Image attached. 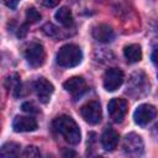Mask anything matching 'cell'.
<instances>
[{
  "mask_svg": "<svg viewBox=\"0 0 158 158\" xmlns=\"http://www.w3.org/2000/svg\"><path fill=\"white\" fill-rule=\"evenodd\" d=\"M26 20H27L26 23H36L37 21L41 20V14H40L36 9L28 7V9L26 10Z\"/></svg>",
  "mask_w": 158,
  "mask_h": 158,
  "instance_id": "19",
  "label": "cell"
},
{
  "mask_svg": "<svg viewBox=\"0 0 158 158\" xmlns=\"http://www.w3.org/2000/svg\"><path fill=\"white\" fill-rule=\"evenodd\" d=\"M23 56H25L27 63L31 67H33V68L41 67L44 63V59H46L44 48L38 42H31V43H28L26 46V48H25Z\"/></svg>",
  "mask_w": 158,
  "mask_h": 158,
  "instance_id": "3",
  "label": "cell"
},
{
  "mask_svg": "<svg viewBox=\"0 0 158 158\" xmlns=\"http://www.w3.org/2000/svg\"><path fill=\"white\" fill-rule=\"evenodd\" d=\"M80 115L85 120V122L90 125H96L101 120V106L99 101H89L80 109Z\"/></svg>",
  "mask_w": 158,
  "mask_h": 158,
  "instance_id": "6",
  "label": "cell"
},
{
  "mask_svg": "<svg viewBox=\"0 0 158 158\" xmlns=\"http://www.w3.org/2000/svg\"><path fill=\"white\" fill-rule=\"evenodd\" d=\"M37 2L44 7H54L59 2V0H37Z\"/></svg>",
  "mask_w": 158,
  "mask_h": 158,
  "instance_id": "22",
  "label": "cell"
},
{
  "mask_svg": "<svg viewBox=\"0 0 158 158\" xmlns=\"http://www.w3.org/2000/svg\"><path fill=\"white\" fill-rule=\"evenodd\" d=\"M123 56L128 63H137L142 58V51L138 44H128L123 48Z\"/></svg>",
  "mask_w": 158,
  "mask_h": 158,
  "instance_id": "15",
  "label": "cell"
},
{
  "mask_svg": "<svg viewBox=\"0 0 158 158\" xmlns=\"http://www.w3.org/2000/svg\"><path fill=\"white\" fill-rule=\"evenodd\" d=\"M107 111L110 115V118L116 122L120 123L122 122V120L126 116L127 112V102L125 99H120V98H114L109 101L107 105Z\"/></svg>",
  "mask_w": 158,
  "mask_h": 158,
  "instance_id": "7",
  "label": "cell"
},
{
  "mask_svg": "<svg viewBox=\"0 0 158 158\" xmlns=\"http://www.w3.org/2000/svg\"><path fill=\"white\" fill-rule=\"evenodd\" d=\"M63 88L74 98H79L86 91V83L81 77H72L63 83Z\"/></svg>",
  "mask_w": 158,
  "mask_h": 158,
  "instance_id": "10",
  "label": "cell"
},
{
  "mask_svg": "<svg viewBox=\"0 0 158 158\" xmlns=\"http://www.w3.org/2000/svg\"><path fill=\"white\" fill-rule=\"evenodd\" d=\"M15 132H32L37 128V122L31 116H16L12 121Z\"/></svg>",
  "mask_w": 158,
  "mask_h": 158,
  "instance_id": "11",
  "label": "cell"
},
{
  "mask_svg": "<svg viewBox=\"0 0 158 158\" xmlns=\"http://www.w3.org/2000/svg\"><path fill=\"white\" fill-rule=\"evenodd\" d=\"M54 17L64 27H70L73 25V15H72V11L68 7H65V6H63L59 10H57V12L54 14Z\"/></svg>",
  "mask_w": 158,
  "mask_h": 158,
  "instance_id": "17",
  "label": "cell"
},
{
  "mask_svg": "<svg viewBox=\"0 0 158 158\" xmlns=\"http://www.w3.org/2000/svg\"><path fill=\"white\" fill-rule=\"evenodd\" d=\"M21 156H22V157H40L41 153H40V151H38L37 147H35V146H28V147L25 148V151L21 153Z\"/></svg>",
  "mask_w": 158,
  "mask_h": 158,
  "instance_id": "20",
  "label": "cell"
},
{
  "mask_svg": "<svg viewBox=\"0 0 158 158\" xmlns=\"http://www.w3.org/2000/svg\"><path fill=\"white\" fill-rule=\"evenodd\" d=\"M33 90L42 104H47L54 91V86L46 78H40L33 83Z\"/></svg>",
  "mask_w": 158,
  "mask_h": 158,
  "instance_id": "9",
  "label": "cell"
},
{
  "mask_svg": "<svg viewBox=\"0 0 158 158\" xmlns=\"http://www.w3.org/2000/svg\"><path fill=\"white\" fill-rule=\"evenodd\" d=\"M123 83V73L118 68H109L102 78V85L107 91H115Z\"/></svg>",
  "mask_w": 158,
  "mask_h": 158,
  "instance_id": "5",
  "label": "cell"
},
{
  "mask_svg": "<svg viewBox=\"0 0 158 158\" xmlns=\"http://www.w3.org/2000/svg\"><path fill=\"white\" fill-rule=\"evenodd\" d=\"M93 37L98 41V42H101V43H109L114 40L115 37V33H114V30L109 26V25H105V23H100V25H96L94 28H93Z\"/></svg>",
  "mask_w": 158,
  "mask_h": 158,
  "instance_id": "12",
  "label": "cell"
},
{
  "mask_svg": "<svg viewBox=\"0 0 158 158\" xmlns=\"http://www.w3.org/2000/svg\"><path fill=\"white\" fill-rule=\"evenodd\" d=\"M100 142H101V146L105 151H109V152L114 151L118 144V133L115 130L107 127L104 130L101 138H100Z\"/></svg>",
  "mask_w": 158,
  "mask_h": 158,
  "instance_id": "13",
  "label": "cell"
},
{
  "mask_svg": "<svg viewBox=\"0 0 158 158\" xmlns=\"http://www.w3.org/2000/svg\"><path fill=\"white\" fill-rule=\"evenodd\" d=\"M147 85V81H146V75L142 73V72H136L131 75L130 80H128V84H127V91H130L131 94L133 91H138V95H139V91L141 90H146L143 88H146Z\"/></svg>",
  "mask_w": 158,
  "mask_h": 158,
  "instance_id": "14",
  "label": "cell"
},
{
  "mask_svg": "<svg viewBox=\"0 0 158 158\" xmlns=\"http://www.w3.org/2000/svg\"><path fill=\"white\" fill-rule=\"evenodd\" d=\"M36 109H37V107H36L32 102H23V104H22V110H23L25 112H27V114H36V112H37Z\"/></svg>",
  "mask_w": 158,
  "mask_h": 158,
  "instance_id": "21",
  "label": "cell"
},
{
  "mask_svg": "<svg viewBox=\"0 0 158 158\" xmlns=\"http://www.w3.org/2000/svg\"><path fill=\"white\" fill-rule=\"evenodd\" d=\"M83 59V52L79 46L77 44H64L63 47L59 48L56 60L57 64L63 67V68H73L80 64Z\"/></svg>",
  "mask_w": 158,
  "mask_h": 158,
  "instance_id": "2",
  "label": "cell"
},
{
  "mask_svg": "<svg viewBox=\"0 0 158 158\" xmlns=\"http://www.w3.org/2000/svg\"><path fill=\"white\" fill-rule=\"evenodd\" d=\"M53 130L60 135L65 142H68L69 144H78L80 142L81 138V133H80V128L77 125V122L68 115H62L58 116L57 118H54L53 123Z\"/></svg>",
  "mask_w": 158,
  "mask_h": 158,
  "instance_id": "1",
  "label": "cell"
},
{
  "mask_svg": "<svg viewBox=\"0 0 158 158\" xmlns=\"http://www.w3.org/2000/svg\"><path fill=\"white\" fill-rule=\"evenodd\" d=\"M6 88H7L15 96L19 95V93H20V90H21V83H20V78H19V75H17L16 73L11 74V75L6 79Z\"/></svg>",
  "mask_w": 158,
  "mask_h": 158,
  "instance_id": "18",
  "label": "cell"
},
{
  "mask_svg": "<svg viewBox=\"0 0 158 158\" xmlns=\"http://www.w3.org/2000/svg\"><path fill=\"white\" fill-rule=\"evenodd\" d=\"M2 2H4L7 7H10V9H16L17 4L20 2V0H2Z\"/></svg>",
  "mask_w": 158,
  "mask_h": 158,
  "instance_id": "23",
  "label": "cell"
},
{
  "mask_svg": "<svg viewBox=\"0 0 158 158\" xmlns=\"http://www.w3.org/2000/svg\"><path fill=\"white\" fill-rule=\"evenodd\" d=\"M156 114H157V110L153 105L142 104L137 106V109L135 110L133 120L138 126H147L149 122L153 121V118L156 117Z\"/></svg>",
  "mask_w": 158,
  "mask_h": 158,
  "instance_id": "8",
  "label": "cell"
},
{
  "mask_svg": "<svg viewBox=\"0 0 158 158\" xmlns=\"http://www.w3.org/2000/svg\"><path fill=\"white\" fill-rule=\"evenodd\" d=\"M21 154V147L16 142H6L0 147V157L11 158Z\"/></svg>",
  "mask_w": 158,
  "mask_h": 158,
  "instance_id": "16",
  "label": "cell"
},
{
  "mask_svg": "<svg viewBox=\"0 0 158 158\" xmlns=\"http://www.w3.org/2000/svg\"><path fill=\"white\" fill-rule=\"evenodd\" d=\"M122 148H123L125 153L128 156H133V157L141 156L143 153V148H144L143 139L139 135H137L135 132H130L123 138Z\"/></svg>",
  "mask_w": 158,
  "mask_h": 158,
  "instance_id": "4",
  "label": "cell"
}]
</instances>
